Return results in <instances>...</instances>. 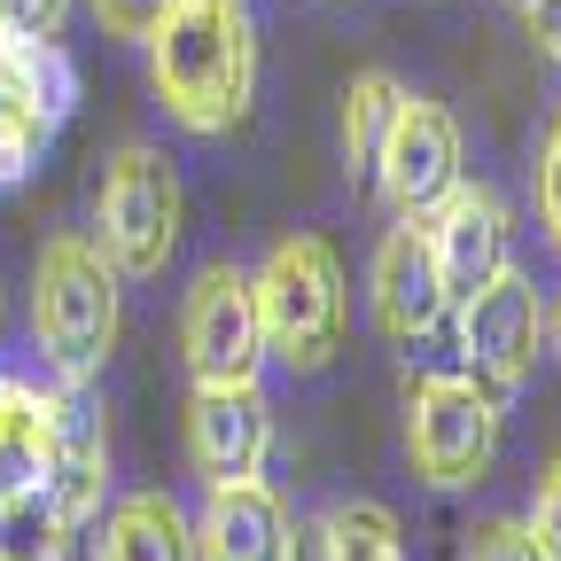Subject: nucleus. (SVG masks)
Wrapping results in <instances>:
<instances>
[{"label":"nucleus","instance_id":"20","mask_svg":"<svg viewBox=\"0 0 561 561\" xmlns=\"http://www.w3.org/2000/svg\"><path fill=\"white\" fill-rule=\"evenodd\" d=\"M70 0H0V39H55Z\"/></svg>","mask_w":561,"mask_h":561},{"label":"nucleus","instance_id":"7","mask_svg":"<svg viewBox=\"0 0 561 561\" xmlns=\"http://www.w3.org/2000/svg\"><path fill=\"white\" fill-rule=\"evenodd\" d=\"M180 351L195 382H257L265 367V328H257V289L242 265H203L180 305Z\"/></svg>","mask_w":561,"mask_h":561},{"label":"nucleus","instance_id":"13","mask_svg":"<svg viewBox=\"0 0 561 561\" xmlns=\"http://www.w3.org/2000/svg\"><path fill=\"white\" fill-rule=\"evenodd\" d=\"M421 227H430V250H437V273H445L453 305L468 289H483L491 273H507V203L491 195V187H468L460 180Z\"/></svg>","mask_w":561,"mask_h":561},{"label":"nucleus","instance_id":"4","mask_svg":"<svg viewBox=\"0 0 561 561\" xmlns=\"http://www.w3.org/2000/svg\"><path fill=\"white\" fill-rule=\"evenodd\" d=\"M180 172L157 140H125L94 187V242L117 280H157L180 250Z\"/></svg>","mask_w":561,"mask_h":561},{"label":"nucleus","instance_id":"6","mask_svg":"<svg viewBox=\"0 0 561 561\" xmlns=\"http://www.w3.org/2000/svg\"><path fill=\"white\" fill-rule=\"evenodd\" d=\"M367 172H375V187L390 203V219H430V210L460 187V125H453V110L430 102V94H398L390 133H382Z\"/></svg>","mask_w":561,"mask_h":561},{"label":"nucleus","instance_id":"9","mask_svg":"<svg viewBox=\"0 0 561 561\" xmlns=\"http://www.w3.org/2000/svg\"><path fill=\"white\" fill-rule=\"evenodd\" d=\"M70 110V70L55 39H0V187L24 180Z\"/></svg>","mask_w":561,"mask_h":561},{"label":"nucleus","instance_id":"15","mask_svg":"<svg viewBox=\"0 0 561 561\" xmlns=\"http://www.w3.org/2000/svg\"><path fill=\"white\" fill-rule=\"evenodd\" d=\"M55 453V390L0 375V515H24Z\"/></svg>","mask_w":561,"mask_h":561},{"label":"nucleus","instance_id":"10","mask_svg":"<svg viewBox=\"0 0 561 561\" xmlns=\"http://www.w3.org/2000/svg\"><path fill=\"white\" fill-rule=\"evenodd\" d=\"M102 491H110V430L87 398V382L55 390V453H47V483H39V507H47V538H70L102 515Z\"/></svg>","mask_w":561,"mask_h":561},{"label":"nucleus","instance_id":"22","mask_svg":"<svg viewBox=\"0 0 561 561\" xmlns=\"http://www.w3.org/2000/svg\"><path fill=\"white\" fill-rule=\"evenodd\" d=\"M94 16H102L110 39H149L157 16H164V0H94Z\"/></svg>","mask_w":561,"mask_h":561},{"label":"nucleus","instance_id":"18","mask_svg":"<svg viewBox=\"0 0 561 561\" xmlns=\"http://www.w3.org/2000/svg\"><path fill=\"white\" fill-rule=\"evenodd\" d=\"M398 94H405V87L390 79V70H359V79L343 87V157H351V164H375Z\"/></svg>","mask_w":561,"mask_h":561},{"label":"nucleus","instance_id":"12","mask_svg":"<svg viewBox=\"0 0 561 561\" xmlns=\"http://www.w3.org/2000/svg\"><path fill=\"white\" fill-rule=\"evenodd\" d=\"M453 312V289L437 273V250H430V227L421 219H398L375 250V328L390 343H421L437 335V320Z\"/></svg>","mask_w":561,"mask_h":561},{"label":"nucleus","instance_id":"16","mask_svg":"<svg viewBox=\"0 0 561 561\" xmlns=\"http://www.w3.org/2000/svg\"><path fill=\"white\" fill-rule=\"evenodd\" d=\"M94 561H195V523L164 491H133V500L110 507V523L94 538Z\"/></svg>","mask_w":561,"mask_h":561},{"label":"nucleus","instance_id":"11","mask_svg":"<svg viewBox=\"0 0 561 561\" xmlns=\"http://www.w3.org/2000/svg\"><path fill=\"white\" fill-rule=\"evenodd\" d=\"M273 445V413L257 382H195L187 398V460L203 483H250Z\"/></svg>","mask_w":561,"mask_h":561},{"label":"nucleus","instance_id":"23","mask_svg":"<svg viewBox=\"0 0 561 561\" xmlns=\"http://www.w3.org/2000/svg\"><path fill=\"white\" fill-rule=\"evenodd\" d=\"M538 210H546V227H553V242H561V117H553L546 157H538Z\"/></svg>","mask_w":561,"mask_h":561},{"label":"nucleus","instance_id":"8","mask_svg":"<svg viewBox=\"0 0 561 561\" xmlns=\"http://www.w3.org/2000/svg\"><path fill=\"white\" fill-rule=\"evenodd\" d=\"M538 343H546V297H538V280H523L515 265L460 297V351H468V375L491 398H507V390L530 382Z\"/></svg>","mask_w":561,"mask_h":561},{"label":"nucleus","instance_id":"19","mask_svg":"<svg viewBox=\"0 0 561 561\" xmlns=\"http://www.w3.org/2000/svg\"><path fill=\"white\" fill-rule=\"evenodd\" d=\"M468 561H546V546L530 538V523H483L468 530Z\"/></svg>","mask_w":561,"mask_h":561},{"label":"nucleus","instance_id":"27","mask_svg":"<svg viewBox=\"0 0 561 561\" xmlns=\"http://www.w3.org/2000/svg\"><path fill=\"white\" fill-rule=\"evenodd\" d=\"M507 9H530V0H507Z\"/></svg>","mask_w":561,"mask_h":561},{"label":"nucleus","instance_id":"26","mask_svg":"<svg viewBox=\"0 0 561 561\" xmlns=\"http://www.w3.org/2000/svg\"><path fill=\"white\" fill-rule=\"evenodd\" d=\"M546 328H553V343H561V305H553V312H546Z\"/></svg>","mask_w":561,"mask_h":561},{"label":"nucleus","instance_id":"17","mask_svg":"<svg viewBox=\"0 0 561 561\" xmlns=\"http://www.w3.org/2000/svg\"><path fill=\"white\" fill-rule=\"evenodd\" d=\"M320 553H328V561H405L398 515L375 507V500H343V507L320 515Z\"/></svg>","mask_w":561,"mask_h":561},{"label":"nucleus","instance_id":"2","mask_svg":"<svg viewBox=\"0 0 561 561\" xmlns=\"http://www.w3.org/2000/svg\"><path fill=\"white\" fill-rule=\"evenodd\" d=\"M117 265L94 234H47L32 265V335L62 382H94L117 351Z\"/></svg>","mask_w":561,"mask_h":561},{"label":"nucleus","instance_id":"1","mask_svg":"<svg viewBox=\"0 0 561 561\" xmlns=\"http://www.w3.org/2000/svg\"><path fill=\"white\" fill-rule=\"evenodd\" d=\"M149 79L187 133L242 125L257 94V32L242 0H164L149 32Z\"/></svg>","mask_w":561,"mask_h":561},{"label":"nucleus","instance_id":"25","mask_svg":"<svg viewBox=\"0 0 561 561\" xmlns=\"http://www.w3.org/2000/svg\"><path fill=\"white\" fill-rule=\"evenodd\" d=\"M0 561H55V546H39V553H0Z\"/></svg>","mask_w":561,"mask_h":561},{"label":"nucleus","instance_id":"21","mask_svg":"<svg viewBox=\"0 0 561 561\" xmlns=\"http://www.w3.org/2000/svg\"><path fill=\"white\" fill-rule=\"evenodd\" d=\"M530 538L546 546V561H561V460L538 476V500H530Z\"/></svg>","mask_w":561,"mask_h":561},{"label":"nucleus","instance_id":"5","mask_svg":"<svg viewBox=\"0 0 561 561\" xmlns=\"http://www.w3.org/2000/svg\"><path fill=\"white\" fill-rule=\"evenodd\" d=\"M405 453H413V476L437 491L483 483L491 453H500V398L476 375H413L405 382Z\"/></svg>","mask_w":561,"mask_h":561},{"label":"nucleus","instance_id":"14","mask_svg":"<svg viewBox=\"0 0 561 561\" xmlns=\"http://www.w3.org/2000/svg\"><path fill=\"white\" fill-rule=\"evenodd\" d=\"M195 561H297L289 507L250 476V483H210L195 515Z\"/></svg>","mask_w":561,"mask_h":561},{"label":"nucleus","instance_id":"3","mask_svg":"<svg viewBox=\"0 0 561 561\" xmlns=\"http://www.w3.org/2000/svg\"><path fill=\"white\" fill-rule=\"evenodd\" d=\"M250 289H257L265 359H280L289 375H320L343 351V265L320 234H280L250 273Z\"/></svg>","mask_w":561,"mask_h":561},{"label":"nucleus","instance_id":"24","mask_svg":"<svg viewBox=\"0 0 561 561\" xmlns=\"http://www.w3.org/2000/svg\"><path fill=\"white\" fill-rule=\"evenodd\" d=\"M530 39H538V55H553L561 62V0H530Z\"/></svg>","mask_w":561,"mask_h":561}]
</instances>
